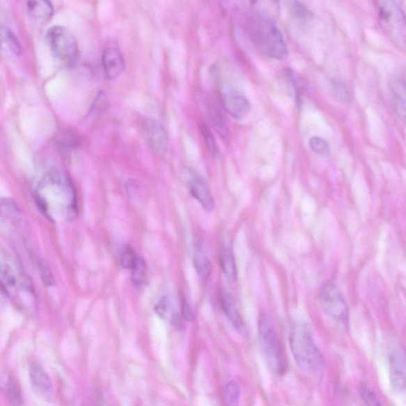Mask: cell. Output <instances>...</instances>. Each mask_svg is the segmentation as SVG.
Instances as JSON below:
<instances>
[{
    "label": "cell",
    "mask_w": 406,
    "mask_h": 406,
    "mask_svg": "<svg viewBox=\"0 0 406 406\" xmlns=\"http://www.w3.org/2000/svg\"><path fill=\"white\" fill-rule=\"evenodd\" d=\"M36 194L38 207L47 217L54 212L61 213L66 219L77 214L76 192L68 177L59 171L45 175Z\"/></svg>",
    "instance_id": "obj_1"
},
{
    "label": "cell",
    "mask_w": 406,
    "mask_h": 406,
    "mask_svg": "<svg viewBox=\"0 0 406 406\" xmlns=\"http://www.w3.org/2000/svg\"><path fill=\"white\" fill-rule=\"evenodd\" d=\"M246 31L251 43L260 54L273 60L288 59V45L273 19L256 11L246 20Z\"/></svg>",
    "instance_id": "obj_2"
},
{
    "label": "cell",
    "mask_w": 406,
    "mask_h": 406,
    "mask_svg": "<svg viewBox=\"0 0 406 406\" xmlns=\"http://www.w3.org/2000/svg\"><path fill=\"white\" fill-rule=\"evenodd\" d=\"M291 352L299 367L307 373H316L325 366V359L306 325H297L290 334Z\"/></svg>",
    "instance_id": "obj_3"
},
{
    "label": "cell",
    "mask_w": 406,
    "mask_h": 406,
    "mask_svg": "<svg viewBox=\"0 0 406 406\" xmlns=\"http://www.w3.org/2000/svg\"><path fill=\"white\" fill-rule=\"evenodd\" d=\"M259 338L268 366L274 374L283 375L287 369L281 342L270 320L262 314L259 319Z\"/></svg>",
    "instance_id": "obj_4"
},
{
    "label": "cell",
    "mask_w": 406,
    "mask_h": 406,
    "mask_svg": "<svg viewBox=\"0 0 406 406\" xmlns=\"http://www.w3.org/2000/svg\"><path fill=\"white\" fill-rule=\"evenodd\" d=\"M381 26L389 37L406 47V15L396 0H376Z\"/></svg>",
    "instance_id": "obj_5"
},
{
    "label": "cell",
    "mask_w": 406,
    "mask_h": 406,
    "mask_svg": "<svg viewBox=\"0 0 406 406\" xmlns=\"http://www.w3.org/2000/svg\"><path fill=\"white\" fill-rule=\"evenodd\" d=\"M47 39L51 50L63 64L72 67L79 59V49L75 37L67 28L56 26L50 28Z\"/></svg>",
    "instance_id": "obj_6"
},
{
    "label": "cell",
    "mask_w": 406,
    "mask_h": 406,
    "mask_svg": "<svg viewBox=\"0 0 406 406\" xmlns=\"http://www.w3.org/2000/svg\"><path fill=\"white\" fill-rule=\"evenodd\" d=\"M320 304L324 312L337 323L347 325L350 310L344 296L334 283L324 286L320 293Z\"/></svg>",
    "instance_id": "obj_7"
},
{
    "label": "cell",
    "mask_w": 406,
    "mask_h": 406,
    "mask_svg": "<svg viewBox=\"0 0 406 406\" xmlns=\"http://www.w3.org/2000/svg\"><path fill=\"white\" fill-rule=\"evenodd\" d=\"M147 144L157 155H164L169 146V136L165 129L154 120H148L144 125Z\"/></svg>",
    "instance_id": "obj_8"
},
{
    "label": "cell",
    "mask_w": 406,
    "mask_h": 406,
    "mask_svg": "<svg viewBox=\"0 0 406 406\" xmlns=\"http://www.w3.org/2000/svg\"><path fill=\"white\" fill-rule=\"evenodd\" d=\"M221 101L225 111L235 119H242L249 113L251 105L249 100L237 91H222Z\"/></svg>",
    "instance_id": "obj_9"
},
{
    "label": "cell",
    "mask_w": 406,
    "mask_h": 406,
    "mask_svg": "<svg viewBox=\"0 0 406 406\" xmlns=\"http://www.w3.org/2000/svg\"><path fill=\"white\" fill-rule=\"evenodd\" d=\"M188 187L192 196L202 205L203 210L211 212L214 208V199L203 177L193 173L188 181Z\"/></svg>",
    "instance_id": "obj_10"
},
{
    "label": "cell",
    "mask_w": 406,
    "mask_h": 406,
    "mask_svg": "<svg viewBox=\"0 0 406 406\" xmlns=\"http://www.w3.org/2000/svg\"><path fill=\"white\" fill-rule=\"evenodd\" d=\"M389 373L393 390L406 391V359L401 353L394 352L389 357Z\"/></svg>",
    "instance_id": "obj_11"
},
{
    "label": "cell",
    "mask_w": 406,
    "mask_h": 406,
    "mask_svg": "<svg viewBox=\"0 0 406 406\" xmlns=\"http://www.w3.org/2000/svg\"><path fill=\"white\" fill-rule=\"evenodd\" d=\"M102 65L105 77L114 81L119 77L125 68L124 57L116 48H107L102 56Z\"/></svg>",
    "instance_id": "obj_12"
},
{
    "label": "cell",
    "mask_w": 406,
    "mask_h": 406,
    "mask_svg": "<svg viewBox=\"0 0 406 406\" xmlns=\"http://www.w3.org/2000/svg\"><path fill=\"white\" fill-rule=\"evenodd\" d=\"M389 87L393 110L406 125V81L402 78L392 77L389 79Z\"/></svg>",
    "instance_id": "obj_13"
},
{
    "label": "cell",
    "mask_w": 406,
    "mask_h": 406,
    "mask_svg": "<svg viewBox=\"0 0 406 406\" xmlns=\"http://www.w3.org/2000/svg\"><path fill=\"white\" fill-rule=\"evenodd\" d=\"M29 15L39 24H47L54 15V8L50 0H26Z\"/></svg>",
    "instance_id": "obj_14"
},
{
    "label": "cell",
    "mask_w": 406,
    "mask_h": 406,
    "mask_svg": "<svg viewBox=\"0 0 406 406\" xmlns=\"http://www.w3.org/2000/svg\"><path fill=\"white\" fill-rule=\"evenodd\" d=\"M30 376L34 391L43 396H48L52 393V382L41 365L33 364L30 369Z\"/></svg>",
    "instance_id": "obj_15"
},
{
    "label": "cell",
    "mask_w": 406,
    "mask_h": 406,
    "mask_svg": "<svg viewBox=\"0 0 406 406\" xmlns=\"http://www.w3.org/2000/svg\"><path fill=\"white\" fill-rule=\"evenodd\" d=\"M220 303L223 311L230 320L234 328L241 331L244 328V321L232 295L228 292H223L220 296Z\"/></svg>",
    "instance_id": "obj_16"
},
{
    "label": "cell",
    "mask_w": 406,
    "mask_h": 406,
    "mask_svg": "<svg viewBox=\"0 0 406 406\" xmlns=\"http://www.w3.org/2000/svg\"><path fill=\"white\" fill-rule=\"evenodd\" d=\"M220 265L223 273L230 281H236L237 270L235 258L231 248H225L221 251Z\"/></svg>",
    "instance_id": "obj_17"
},
{
    "label": "cell",
    "mask_w": 406,
    "mask_h": 406,
    "mask_svg": "<svg viewBox=\"0 0 406 406\" xmlns=\"http://www.w3.org/2000/svg\"><path fill=\"white\" fill-rule=\"evenodd\" d=\"M193 265L199 277L202 279L209 277L211 270H212V267H211L208 256L200 247L196 248V251H194Z\"/></svg>",
    "instance_id": "obj_18"
},
{
    "label": "cell",
    "mask_w": 406,
    "mask_h": 406,
    "mask_svg": "<svg viewBox=\"0 0 406 406\" xmlns=\"http://www.w3.org/2000/svg\"><path fill=\"white\" fill-rule=\"evenodd\" d=\"M208 116L211 124L213 125L214 128L223 139H227L228 135V130L224 117H223L221 111L214 105H210L208 107Z\"/></svg>",
    "instance_id": "obj_19"
},
{
    "label": "cell",
    "mask_w": 406,
    "mask_h": 406,
    "mask_svg": "<svg viewBox=\"0 0 406 406\" xmlns=\"http://www.w3.org/2000/svg\"><path fill=\"white\" fill-rule=\"evenodd\" d=\"M256 8V13L274 19L279 14V0H250Z\"/></svg>",
    "instance_id": "obj_20"
},
{
    "label": "cell",
    "mask_w": 406,
    "mask_h": 406,
    "mask_svg": "<svg viewBox=\"0 0 406 406\" xmlns=\"http://www.w3.org/2000/svg\"><path fill=\"white\" fill-rule=\"evenodd\" d=\"M155 311L157 315L159 318L166 320V321L173 322L177 319V313L175 311L173 303H171V300L167 298V297H164V298L162 299L161 301L157 303V305L155 307Z\"/></svg>",
    "instance_id": "obj_21"
},
{
    "label": "cell",
    "mask_w": 406,
    "mask_h": 406,
    "mask_svg": "<svg viewBox=\"0 0 406 406\" xmlns=\"http://www.w3.org/2000/svg\"><path fill=\"white\" fill-rule=\"evenodd\" d=\"M329 91L331 96L337 101L348 102L351 96L346 85L338 79H331L329 81Z\"/></svg>",
    "instance_id": "obj_22"
},
{
    "label": "cell",
    "mask_w": 406,
    "mask_h": 406,
    "mask_svg": "<svg viewBox=\"0 0 406 406\" xmlns=\"http://www.w3.org/2000/svg\"><path fill=\"white\" fill-rule=\"evenodd\" d=\"M2 42L10 52L16 56H21L22 52V45L15 34L8 28H2Z\"/></svg>",
    "instance_id": "obj_23"
},
{
    "label": "cell",
    "mask_w": 406,
    "mask_h": 406,
    "mask_svg": "<svg viewBox=\"0 0 406 406\" xmlns=\"http://www.w3.org/2000/svg\"><path fill=\"white\" fill-rule=\"evenodd\" d=\"M0 276H1L2 288H14L17 284V277L13 268L8 263L2 262L0 267Z\"/></svg>",
    "instance_id": "obj_24"
},
{
    "label": "cell",
    "mask_w": 406,
    "mask_h": 406,
    "mask_svg": "<svg viewBox=\"0 0 406 406\" xmlns=\"http://www.w3.org/2000/svg\"><path fill=\"white\" fill-rule=\"evenodd\" d=\"M132 280L136 286H141L147 279L148 268L144 260L137 258L136 264L132 268Z\"/></svg>",
    "instance_id": "obj_25"
},
{
    "label": "cell",
    "mask_w": 406,
    "mask_h": 406,
    "mask_svg": "<svg viewBox=\"0 0 406 406\" xmlns=\"http://www.w3.org/2000/svg\"><path fill=\"white\" fill-rule=\"evenodd\" d=\"M200 131L203 135L205 146L208 148V150L212 156H216L217 154V146L214 136L211 132L210 129L208 125L205 123H200L199 125Z\"/></svg>",
    "instance_id": "obj_26"
},
{
    "label": "cell",
    "mask_w": 406,
    "mask_h": 406,
    "mask_svg": "<svg viewBox=\"0 0 406 406\" xmlns=\"http://www.w3.org/2000/svg\"><path fill=\"white\" fill-rule=\"evenodd\" d=\"M311 150L322 157H329L330 155V148L328 142L320 136H313L309 142Z\"/></svg>",
    "instance_id": "obj_27"
},
{
    "label": "cell",
    "mask_w": 406,
    "mask_h": 406,
    "mask_svg": "<svg viewBox=\"0 0 406 406\" xmlns=\"http://www.w3.org/2000/svg\"><path fill=\"white\" fill-rule=\"evenodd\" d=\"M225 394L227 402L230 405H237L241 396V388L236 381L228 382L225 387Z\"/></svg>",
    "instance_id": "obj_28"
},
{
    "label": "cell",
    "mask_w": 406,
    "mask_h": 406,
    "mask_svg": "<svg viewBox=\"0 0 406 406\" xmlns=\"http://www.w3.org/2000/svg\"><path fill=\"white\" fill-rule=\"evenodd\" d=\"M137 258H139V257L136 256L135 251L132 248L130 247V246H127V247L124 248L121 254V262L124 268L130 270H132L136 264Z\"/></svg>",
    "instance_id": "obj_29"
},
{
    "label": "cell",
    "mask_w": 406,
    "mask_h": 406,
    "mask_svg": "<svg viewBox=\"0 0 406 406\" xmlns=\"http://www.w3.org/2000/svg\"><path fill=\"white\" fill-rule=\"evenodd\" d=\"M8 398L9 401L13 405H21L22 398L20 389L17 383L10 381L8 384Z\"/></svg>",
    "instance_id": "obj_30"
},
{
    "label": "cell",
    "mask_w": 406,
    "mask_h": 406,
    "mask_svg": "<svg viewBox=\"0 0 406 406\" xmlns=\"http://www.w3.org/2000/svg\"><path fill=\"white\" fill-rule=\"evenodd\" d=\"M38 266L40 274H41L44 284L47 286V287H53L55 284V279L52 272L49 270V268L42 262H40Z\"/></svg>",
    "instance_id": "obj_31"
},
{
    "label": "cell",
    "mask_w": 406,
    "mask_h": 406,
    "mask_svg": "<svg viewBox=\"0 0 406 406\" xmlns=\"http://www.w3.org/2000/svg\"><path fill=\"white\" fill-rule=\"evenodd\" d=\"M361 396L364 401L368 405H380L378 398L375 396V393L368 385H363L361 387Z\"/></svg>",
    "instance_id": "obj_32"
},
{
    "label": "cell",
    "mask_w": 406,
    "mask_h": 406,
    "mask_svg": "<svg viewBox=\"0 0 406 406\" xmlns=\"http://www.w3.org/2000/svg\"><path fill=\"white\" fill-rule=\"evenodd\" d=\"M293 13L296 18L302 22H307L311 19V13L309 10L301 3H295L292 6Z\"/></svg>",
    "instance_id": "obj_33"
},
{
    "label": "cell",
    "mask_w": 406,
    "mask_h": 406,
    "mask_svg": "<svg viewBox=\"0 0 406 406\" xmlns=\"http://www.w3.org/2000/svg\"><path fill=\"white\" fill-rule=\"evenodd\" d=\"M182 315L187 321H192L194 318V313L189 302L186 299L185 297L182 298Z\"/></svg>",
    "instance_id": "obj_34"
}]
</instances>
